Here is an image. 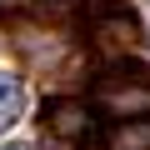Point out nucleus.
I'll use <instances>...</instances> for the list:
<instances>
[{"label":"nucleus","mask_w":150,"mask_h":150,"mask_svg":"<svg viewBox=\"0 0 150 150\" xmlns=\"http://www.w3.org/2000/svg\"><path fill=\"white\" fill-rule=\"evenodd\" d=\"M105 150H150V120H110Z\"/></svg>","instance_id":"obj_1"},{"label":"nucleus","mask_w":150,"mask_h":150,"mask_svg":"<svg viewBox=\"0 0 150 150\" xmlns=\"http://www.w3.org/2000/svg\"><path fill=\"white\" fill-rule=\"evenodd\" d=\"M25 110V80L15 70H0V135H5Z\"/></svg>","instance_id":"obj_2"},{"label":"nucleus","mask_w":150,"mask_h":150,"mask_svg":"<svg viewBox=\"0 0 150 150\" xmlns=\"http://www.w3.org/2000/svg\"><path fill=\"white\" fill-rule=\"evenodd\" d=\"M5 150H30V145H5Z\"/></svg>","instance_id":"obj_3"},{"label":"nucleus","mask_w":150,"mask_h":150,"mask_svg":"<svg viewBox=\"0 0 150 150\" xmlns=\"http://www.w3.org/2000/svg\"><path fill=\"white\" fill-rule=\"evenodd\" d=\"M145 50H150V35H145Z\"/></svg>","instance_id":"obj_4"}]
</instances>
